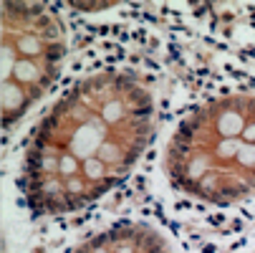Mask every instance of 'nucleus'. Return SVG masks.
Returning <instances> with one entry per match:
<instances>
[{
  "label": "nucleus",
  "mask_w": 255,
  "mask_h": 253,
  "mask_svg": "<svg viewBox=\"0 0 255 253\" xmlns=\"http://www.w3.org/2000/svg\"><path fill=\"white\" fill-rule=\"evenodd\" d=\"M157 127V89L122 63L76 76L35 122L20 188L35 218H58L112 193L147 152Z\"/></svg>",
  "instance_id": "1"
},
{
  "label": "nucleus",
  "mask_w": 255,
  "mask_h": 253,
  "mask_svg": "<svg viewBox=\"0 0 255 253\" xmlns=\"http://www.w3.org/2000/svg\"><path fill=\"white\" fill-rule=\"evenodd\" d=\"M162 175L202 205L255 198V91H225L195 104L167 134Z\"/></svg>",
  "instance_id": "2"
},
{
  "label": "nucleus",
  "mask_w": 255,
  "mask_h": 253,
  "mask_svg": "<svg viewBox=\"0 0 255 253\" xmlns=\"http://www.w3.org/2000/svg\"><path fill=\"white\" fill-rule=\"evenodd\" d=\"M66 28L53 5L3 3V127L13 132L38 104L66 61Z\"/></svg>",
  "instance_id": "3"
},
{
  "label": "nucleus",
  "mask_w": 255,
  "mask_h": 253,
  "mask_svg": "<svg viewBox=\"0 0 255 253\" xmlns=\"http://www.w3.org/2000/svg\"><path fill=\"white\" fill-rule=\"evenodd\" d=\"M68 253H172L164 233L141 221H117L106 226Z\"/></svg>",
  "instance_id": "4"
}]
</instances>
